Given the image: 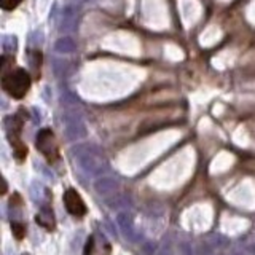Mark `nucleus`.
I'll return each mask as SVG.
<instances>
[{"instance_id": "obj_1", "label": "nucleus", "mask_w": 255, "mask_h": 255, "mask_svg": "<svg viewBox=\"0 0 255 255\" xmlns=\"http://www.w3.org/2000/svg\"><path fill=\"white\" fill-rule=\"evenodd\" d=\"M74 158L83 171L89 174H99L104 166V158L94 145H79L72 150Z\"/></svg>"}, {"instance_id": "obj_2", "label": "nucleus", "mask_w": 255, "mask_h": 255, "mask_svg": "<svg viewBox=\"0 0 255 255\" xmlns=\"http://www.w3.org/2000/svg\"><path fill=\"white\" fill-rule=\"evenodd\" d=\"M29 86H31V77L24 69H16L13 70V72L3 74L2 88L5 89V93H8L11 97L15 99L24 97Z\"/></svg>"}, {"instance_id": "obj_3", "label": "nucleus", "mask_w": 255, "mask_h": 255, "mask_svg": "<svg viewBox=\"0 0 255 255\" xmlns=\"http://www.w3.org/2000/svg\"><path fill=\"white\" fill-rule=\"evenodd\" d=\"M62 122L66 123L64 134H66V139L70 140V142H77V140H80L86 136V128H85L82 122L80 113H77L75 110H69L64 113Z\"/></svg>"}, {"instance_id": "obj_4", "label": "nucleus", "mask_w": 255, "mask_h": 255, "mask_svg": "<svg viewBox=\"0 0 255 255\" xmlns=\"http://www.w3.org/2000/svg\"><path fill=\"white\" fill-rule=\"evenodd\" d=\"M35 145H37L39 152L43 153L49 161H54L59 157L58 144H56V140H54V134L51 129H48V128L39 131L37 139H35Z\"/></svg>"}, {"instance_id": "obj_5", "label": "nucleus", "mask_w": 255, "mask_h": 255, "mask_svg": "<svg viewBox=\"0 0 255 255\" xmlns=\"http://www.w3.org/2000/svg\"><path fill=\"white\" fill-rule=\"evenodd\" d=\"M77 24H79V8L74 3H69L62 8L59 31L62 34H72L77 31Z\"/></svg>"}, {"instance_id": "obj_6", "label": "nucleus", "mask_w": 255, "mask_h": 255, "mask_svg": "<svg viewBox=\"0 0 255 255\" xmlns=\"http://www.w3.org/2000/svg\"><path fill=\"white\" fill-rule=\"evenodd\" d=\"M64 204H66V209L75 217H82L86 214V206H85L79 191L74 188H69L66 193H64Z\"/></svg>"}, {"instance_id": "obj_7", "label": "nucleus", "mask_w": 255, "mask_h": 255, "mask_svg": "<svg viewBox=\"0 0 255 255\" xmlns=\"http://www.w3.org/2000/svg\"><path fill=\"white\" fill-rule=\"evenodd\" d=\"M120 183L115 177H101L94 182V190L97 191V195L101 196H107V195H115V190H118Z\"/></svg>"}, {"instance_id": "obj_8", "label": "nucleus", "mask_w": 255, "mask_h": 255, "mask_svg": "<svg viewBox=\"0 0 255 255\" xmlns=\"http://www.w3.org/2000/svg\"><path fill=\"white\" fill-rule=\"evenodd\" d=\"M77 49V42L70 37V35H64V37L58 39L54 43V51L59 54H70Z\"/></svg>"}, {"instance_id": "obj_9", "label": "nucleus", "mask_w": 255, "mask_h": 255, "mask_svg": "<svg viewBox=\"0 0 255 255\" xmlns=\"http://www.w3.org/2000/svg\"><path fill=\"white\" fill-rule=\"evenodd\" d=\"M117 223L120 226V230H122L126 238H129L131 241H136V231H134L132 228V223H131V218L128 217V214H125V212H122V214H118L117 217Z\"/></svg>"}, {"instance_id": "obj_10", "label": "nucleus", "mask_w": 255, "mask_h": 255, "mask_svg": "<svg viewBox=\"0 0 255 255\" xmlns=\"http://www.w3.org/2000/svg\"><path fill=\"white\" fill-rule=\"evenodd\" d=\"M35 220H37V223H40L42 226H45V228H48V230L54 228V215H53V211L49 209L48 206H43L40 209V214L35 217Z\"/></svg>"}, {"instance_id": "obj_11", "label": "nucleus", "mask_w": 255, "mask_h": 255, "mask_svg": "<svg viewBox=\"0 0 255 255\" xmlns=\"http://www.w3.org/2000/svg\"><path fill=\"white\" fill-rule=\"evenodd\" d=\"M2 46L5 51H13V49L16 48V37L15 35H6L2 40Z\"/></svg>"}, {"instance_id": "obj_12", "label": "nucleus", "mask_w": 255, "mask_h": 255, "mask_svg": "<svg viewBox=\"0 0 255 255\" xmlns=\"http://www.w3.org/2000/svg\"><path fill=\"white\" fill-rule=\"evenodd\" d=\"M67 66H69V62H66V61H59V59H54V61H53V72H54L56 75H58V77H61V75H64V72H66Z\"/></svg>"}, {"instance_id": "obj_13", "label": "nucleus", "mask_w": 255, "mask_h": 255, "mask_svg": "<svg viewBox=\"0 0 255 255\" xmlns=\"http://www.w3.org/2000/svg\"><path fill=\"white\" fill-rule=\"evenodd\" d=\"M11 230H13V235H15L16 239H23L24 238V233H26V228L23 223L19 222H13L11 223Z\"/></svg>"}, {"instance_id": "obj_14", "label": "nucleus", "mask_w": 255, "mask_h": 255, "mask_svg": "<svg viewBox=\"0 0 255 255\" xmlns=\"http://www.w3.org/2000/svg\"><path fill=\"white\" fill-rule=\"evenodd\" d=\"M31 58H32V61H31L32 67H34L35 70L40 69V62H42V54H40V51H34V53L31 54Z\"/></svg>"}, {"instance_id": "obj_15", "label": "nucleus", "mask_w": 255, "mask_h": 255, "mask_svg": "<svg viewBox=\"0 0 255 255\" xmlns=\"http://www.w3.org/2000/svg\"><path fill=\"white\" fill-rule=\"evenodd\" d=\"M21 2V0H0V5H2L3 10H11Z\"/></svg>"}, {"instance_id": "obj_16", "label": "nucleus", "mask_w": 255, "mask_h": 255, "mask_svg": "<svg viewBox=\"0 0 255 255\" xmlns=\"http://www.w3.org/2000/svg\"><path fill=\"white\" fill-rule=\"evenodd\" d=\"M77 2H88V0H77Z\"/></svg>"}, {"instance_id": "obj_17", "label": "nucleus", "mask_w": 255, "mask_h": 255, "mask_svg": "<svg viewBox=\"0 0 255 255\" xmlns=\"http://www.w3.org/2000/svg\"><path fill=\"white\" fill-rule=\"evenodd\" d=\"M236 255H243V254H236Z\"/></svg>"}, {"instance_id": "obj_18", "label": "nucleus", "mask_w": 255, "mask_h": 255, "mask_svg": "<svg viewBox=\"0 0 255 255\" xmlns=\"http://www.w3.org/2000/svg\"><path fill=\"white\" fill-rule=\"evenodd\" d=\"M24 255H29V254H24Z\"/></svg>"}]
</instances>
